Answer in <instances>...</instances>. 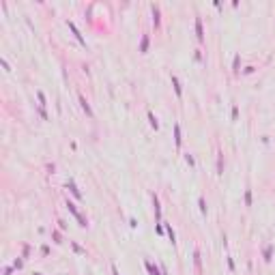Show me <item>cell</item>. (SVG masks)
I'll return each mask as SVG.
<instances>
[{"mask_svg": "<svg viewBox=\"0 0 275 275\" xmlns=\"http://www.w3.org/2000/svg\"><path fill=\"white\" fill-rule=\"evenodd\" d=\"M146 50H148V37L144 34V37H142V45H140V52H142V54H146Z\"/></svg>", "mask_w": 275, "mask_h": 275, "instance_id": "30bf717a", "label": "cell"}, {"mask_svg": "<svg viewBox=\"0 0 275 275\" xmlns=\"http://www.w3.org/2000/svg\"><path fill=\"white\" fill-rule=\"evenodd\" d=\"M148 123H151V127H153L155 131L159 129V121H157V116H155L153 112H148Z\"/></svg>", "mask_w": 275, "mask_h": 275, "instance_id": "8992f818", "label": "cell"}, {"mask_svg": "<svg viewBox=\"0 0 275 275\" xmlns=\"http://www.w3.org/2000/svg\"><path fill=\"white\" fill-rule=\"evenodd\" d=\"M262 256H264V260H267V262H271V256H273V245H267V247H264Z\"/></svg>", "mask_w": 275, "mask_h": 275, "instance_id": "ba28073f", "label": "cell"}, {"mask_svg": "<svg viewBox=\"0 0 275 275\" xmlns=\"http://www.w3.org/2000/svg\"><path fill=\"white\" fill-rule=\"evenodd\" d=\"M168 236H170V241L174 243V230H172V228H170V226H168Z\"/></svg>", "mask_w": 275, "mask_h": 275, "instance_id": "e0dca14e", "label": "cell"}, {"mask_svg": "<svg viewBox=\"0 0 275 275\" xmlns=\"http://www.w3.org/2000/svg\"><path fill=\"white\" fill-rule=\"evenodd\" d=\"M245 204H247V206L252 204V191H249V189L245 191Z\"/></svg>", "mask_w": 275, "mask_h": 275, "instance_id": "5bb4252c", "label": "cell"}, {"mask_svg": "<svg viewBox=\"0 0 275 275\" xmlns=\"http://www.w3.org/2000/svg\"><path fill=\"white\" fill-rule=\"evenodd\" d=\"M37 97H39V101H41V105H45V95L41 93V90H39V93H37Z\"/></svg>", "mask_w": 275, "mask_h": 275, "instance_id": "9a60e30c", "label": "cell"}, {"mask_svg": "<svg viewBox=\"0 0 275 275\" xmlns=\"http://www.w3.org/2000/svg\"><path fill=\"white\" fill-rule=\"evenodd\" d=\"M13 264H15V269H22V264H24V262H22V258H17Z\"/></svg>", "mask_w": 275, "mask_h": 275, "instance_id": "ffe728a7", "label": "cell"}, {"mask_svg": "<svg viewBox=\"0 0 275 275\" xmlns=\"http://www.w3.org/2000/svg\"><path fill=\"white\" fill-rule=\"evenodd\" d=\"M153 204H155V219L159 222V217H161V208H159V200H157V196H153Z\"/></svg>", "mask_w": 275, "mask_h": 275, "instance_id": "52a82bcc", "label": "cell"}, {"mask_svg": "<svg viewBox=\"0 0 275 275\" xmlns=\"http://www.w3.org/2000/svg\"><path fill=\"white\" fill-rule=\"evenodd\" d=\"M185 161L189 163V166H194V163H196V161H194V157H191V155H185Z\"/></svg>", "mask_w": 275, "mask_h": 275, "instance_id": "2e32d148", "label": "cell"}, {"mask_svg": "<svg viewBox=\"0 0 275 275\" xmlns=\"http://www.w3.org/2000/svg\"><path fill=\"white\" fill-rule=\"evenodd\" d=\"M172 84H174V90H176V95L181 97V95H183V90H181V82H178L176 75H172Z\"/></svg>", "mask_w": 275, "mask_h": 275, "instance_id": "9c48e42d", "label": "cell"}, {"mask_svg": "<svg viewBox=\"0 0 275 275\" xmlns=\"http://www.w3.org/2000/svg\"><path fill=\"white\" fill-rule=\"evenodd\" d=\"M198 204H200V211H202V215H206V202H204V198H202V196L198 198Z\"/></svg>", "mask_w": 275, "mask_h": 275, "instance_id": "8fae6325", "label": "cell"}, {"mask_svg": "<svg viewBox=\"0 0 275 275\" xmlns=\"http://www.w3.org/2000/svg\"><path fill=\"white\" fill-rule=\"evenodd\" d=\"M153 22H155V28H159V24H161V20H159V7L157 4H153Z\"/></svg>", "mask_w": 275, "mask_h": 275, "instance_id": "277c9868", "label": "cell"}, {"mask_svg": "<svg viewBox=\"0 0 275 275\" xmlns=\"http://www.w3.org/2000/svg\"><path fill=\"white\" fill-rule=\"evenodd\" d=\"M52 234H54V241H56V243H60V232H56V230H54Z\"/></svg>", "mask_w": 275, "mask_h": 275, "instance_id": "d6986e66", "label": "cell"}, {"mask_svg": "<svg viewBox=\"0 0 275 275\" xmlns=\"http://www.w3.org/2000/svg\"><path fill=\"white\" fill-rule=\"evenodd\" d=\"M196 32H198V39L204 41V30H202V20L200 17H196Z\"/></svg>", "mask_w": 275, "mask_h": 275, "instance_id": "6da1fadb", "label": "cell"}, {"mask_svg": "<svg viewBox=\"0 0 275 275\" xmlns=\"http://www.w3.org/2000/svg\"><path fill=\"white\" fill-rule=\"evenodd\" d=\"M80 103H82V110H84V112H86L88 116H93V110H90V105H88V101H86V99L82 97V95H80Z\"/></svg>", "mask_w": 275, "mask_h": 275, "instance_id": "5b68a950", "label": "cell"}, {"mask_svg": "<svg viewBox=\"0 0 275 275\" xmlns=\"http://www.w3.org/2000/svg\"><path fill=\"white\" fill-rule=\"evenodd\" d=\"M32 275H41V273H32Z\"/></svg>", "mask_w": 275, "mask_h": 275, "instance_id": "603a6c76", "label": "cell"}, {"mask_svg": "<svg viewBox=\"0 0 275 275\" xmlns=\"http://www.w3.org/2000/svg\"><path fill=\"white\" fill-rule=\"evenodd\" d=\"M144 264H146V271H148L151 275H159V269L155 267V264H153L151 260H144Z\"/></svg>", "mask_w": 275, "mask_h": 275, "instance_id": "3957f363", "label": "cell"}, {"mask_svg": "<svg viewBox=\"0 0 275 275\" xmlns=\"http://www.w3.org/2000/svg\"><path fill=\"white\" fill-rule=\"evenodd\" d=\"M234 73H239V56L234 58Z\"/></svg>", "mask_w": 275, "mask_h": 275, "instance_id": "44dd1931", "label": "cell"}, {"mask_svg": "<svg viewBox=\"0 0 275 275\" xmlns=\"http://www.w3.org/2000/svg\"><path fill=\"white\" fill-rule=\"evenodd\" d=\"M174 142H176V146H181V142H183V138H181V125L178 123H174Z\"/></svg>", "mask_w": 275, "mask_h": 275, "instance_id": "7a4b0ae2", "label": "cell"}, {"mask_svg": "<svg viewBox=\"0 0 275 275\" xmlns=\"http://www.w3.org/2000/svg\"><path fill=\"white\" fill-rule=\"evenodd\" d=\"M194 262H196V269L200 271V249H196V254H194Z\"/></svg>", "mask_w": 275, "mask_h": 275, "instance_id": "4fadbf2b", "label": "cell"}, {"mask_svg": "<svg viewBox=\"0 0 275 275\" xmlns=\"http://www.w3.org/2000/svg\"><path fill=\"white\" fill-rule=\"evenodd\" d=\"M112 275H121V273H118V269H116V264H112Z\"/></svg>", "mask_w": 275, "mask_h": 275, "instance_id": "7402d4cb", "label": "cell"}, {"mask_svg": "<svg viewBox=\"0 0 275 275\" xmlns=\"http://www.w3.org/2000/svg\"><path fill=\"white\" fill-rule=\"evenodd\" d=\"M71 191H73V196H75V198H82V194H80V191H78V187L75 185H73V183H69V185H67Z\"/></svg>", "mask_w": 275, "mask_h": 275, "instance_id": "7c38bea8", "label": "cell"}, {"mask_svg": "<svg viewBox=\"0 0 275 275\" xmlns=\"http://www.w3.org/2000/svg\"><path fill=\"white\" fill-rule=\"evenodd\" d=\"M236 116H239V110H236V105L232 108V121H236Z\"/></svg>", "mask_w": 275, "mask_h": 275, "instance_id": "ac0fdd59", "label": "cell"}]
</instances>
